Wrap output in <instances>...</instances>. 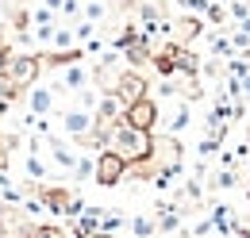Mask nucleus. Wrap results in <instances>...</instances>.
Listing matches in <instances>:
<instances>
[{
  "label": "nucleus",
  "mask_w": 250,
  "mask_h": 238,
  "mask_svg": "<svg viewBox=\"0 0 250 238\" xmlns=\"http://www.w3.org/2000/svg\"><path fill=\"white\" fill-rule=\"evenodd\" d=\"M112 150H120L127 161H143V158H154V139L150 131H139V127H127L120 119V127H112Z\"/></svg>",
  "instance_id": "nucleus-1"
},
{
  "label": "nucleus",
  "mask_w": 250,
  "mask_h": 238,
  "mask_svg": "<svg viewBox=\"0 0 250 238\" xmlns=\"http://www.w3.org/2000/svg\"><path fill=\"white\" fill-rule=\"evenodd\" d=\"M127 165H131V161H127L120 150H104V154L96 158L93 180H96V184H104V188H116V184L127 177Z\"/></svg>",
  "instance_id": "nucleus-2"
},
{
  "label": "nucleus",
  "mask_w": 250,
  "mask_h": 238,
  "mask_svg": "<svg viewBox=\"0 0 250 238\" xmlns=\"http://www.w3.org/2000/svg\"><path fill=\"white\" fill-rule=\"evenodd\" d=\"M127 123V127H139V131H154L158 123V104L150 100V96H139V100H131V104H124V116H120Z\"/></svg>",
  "instance_id": "nucleus-3"
},
{
  "label": "nucleus",
  "mask_w": 250,
  "mask_h": 238,
  "mask_svg": "<svg viewBox=\"0 0 250 238\" xmlns=\"http://www.w3.org/2000/svg\"><path fill=\"white\" fill-rule=\"evenodd\" d=\"M8 73H12V81L20 89H31L35 81H39V73H42V58L39 54H16L12 65H8Z\"/></svg>",
  "instance_id": "nucleus-4"
},
{
  "label": "nucleus",
  "mask_w": 250,
  "mask_h": 238,
  "mask_svg": "<svg viewBox=\"0 0 250 238\" xmlns=\"http://www.w3.org/2000/svg\"><path fill=\"white\" fill-rule=\"evenodd\" d=\"M112 92H116L124 104H131V100L146 96V77H143V73H135V69H127V73L116 77V89H112Z\"/></svg>",
  "instance_id": "nucleus-5"
},
{
  "label": "nucleus",
  "mask_w": 250,
  "mask_h": 238,
  "mask_svg": "<svg viewBox=\"0 0 250 238\" xmlns=\"http://www.w3.org/2000/svg\"><path fill=\"white\" fill-rule=\"evenodd\" d=\"M181 54H185L181 42H166V46L154 54V69H158V73H166V77H173V73L181 69Z\"/></svg>",
  "instance_id": "nucleus-6"
},
{
  "label": "nucleus",
  "mask_w": 250,
  "mask_h": 238,
  "mask_svg": "<svg viewBox=\"0 0 250 238\" xmlns=\"http://www.w3.org/2000/svg\"><path fill=\"white\" fill-rule=\"evenodd\" d=\"M200 27H204V23H200L196 16H181L177 23H169L166 31H169V39H173V42H181V46H188V42H192V39L200 35Z\"/></svg>",
  "instance_id": "nucleus-7"
},
{
  "label": "nucleus",
  "mask_w": 250,
  "mask_h": 238,
  "mask_svg": "<svg viewBox=\"0 0 250 238\" xmlns=\"http://www.w3.org/2000/svg\"><path fill=\"white\" fill-rule=\"evenodd\" d=\"M93 123H96V116H89L85 108H73V112H65V119H62V127L69 135H89Z\"/></svg>",
  "instance_id": "nucleus-8"
},
{
  "label": "nucleus",
  "mask_w": 250,
  "mask_h": 238,
  "mask_svg": "<svg viewBox=\"0 0 250 238\" xmlns=\"http://www.w3.org/2000/svg\"><path fill=\"white\" fill-rule=\"evenodd\" d=\"M42 204H46L50 211H69L73 200H69V192H65V188H42Z\"/></svg>",
  "instance_id": "nucleus-9"
},
{
  "label": "nucleus",
  "mask_w": 250,
  "mask_h": 238,
  "mask_svg": "<svg viewBox=\"0 0 250 238\" xmlns=\"http://www.w3.org/2000/svg\"><path fill=\"white\" fill-rule=\"evenodd\" d=\"M50 104H54V96H50L46 89H35L31 92V112H35V116H46V112H50Z\"/></svg>",
  "instance_id": "nucleus-10"
},
{
  "label": "nucleus",
  "mask_w": 250,
  "mask_h": 238,
  "mask_svg": "<svg viewBox=\"0 0 250 238\" xmlns=\"http://www.w3.org/2000/svg\"><path fill=\"white\" fill-rule=\"evenodd\" d=\"M85 81H89V77H85V69H77V65H69V69H65V89H85Z\"/></svg>",
  "instance_id": "nucleus-11"
},
{
  "label": "nucleus",
  "mask_w": 250,
  "mask_h": 238,
  "mask_svg": "<svg viewBox=\"0 0 250 238\" xmlns=\"http://www.w3.org/2000/svg\"><path fill=\"white\" fill-rule=\"evenodd\" d=\"M12 58H16V50L0 42V69H8V65H12Z\"/></svg>",
  "instance_id": "nucleus-12"
},
{
  "label": "nucleus",
  "mask_w": 250,
  "mask_h": 238,
  "mask_svg": "<svg viewBox=\"0 0 250 238\" xmlns=\"http://www.w3.org/2000/svg\"><path fill=\"white\" fill-rule=\"evenodd\" d=\"M27 169H31V177H46V169H42V161H39V158L27 161Z\"/></svg>",
  "instance_id": "nucleus-13"
},
{
  "label": "nucleus",
  "mask_w": 250,
  "mask_h": 238,
  "mask_svg": "<svg viewBox=\"0 0 250 238\" xmlns=\"http://www.w3.org/2000/svg\"><path fill=\"white\" fill-rule=\"evenodd\" d=\"M85 16H89V20H100V16H104V4H89Z\"/></svg>",
  "instance_id": "nucleus-14"
},
{
  "label": "nucleus",
  "mask_w": 250,
  "mask_h": 238,
  "mask_svg": "<svg viewBox=\"0 0 250 238\" xmlns=\"http://www.w3.org/2000/svg\"><path fill=\"white\" fill-rule=\"evenodd\" d=\"M135 231H139V235H150V231H154V223H146V219H135Z\"/></svg>",
  "instance_id": "nucleus-15"
}]
</instances>
